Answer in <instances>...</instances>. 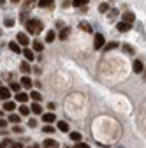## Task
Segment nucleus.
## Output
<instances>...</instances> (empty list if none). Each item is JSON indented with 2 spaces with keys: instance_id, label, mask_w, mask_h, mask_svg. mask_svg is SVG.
Returning a JSON list of instances; mask_svg holds the SVG:
<instances>
[{
  "instance_id": "obj_21",
  "label": "nucleus",
  "mask_w": 146,
  "mask_h": 148,
  "mask_svg": "<svg viewBox=\"0 0 146 148\" xmlns=\"http://www.w3.org/2000/svg\"><path fill=\"white\" fill-rule=\"evenodd\" d=\"M32 48H33V51H37V53H41V51L44 49V44H42L41 41H33V42H32Z\"/></svg>"
},
{
  "instance_id": "obj_15",
  "label": "nucleus",
  "mask_w": 146,
  "mask_h": 148,
  "mask_svg": "<svg viewBox=\"0 0 146 148\" xmlns=\"http://www.w3.org/2000/svg\"><path fill=\"white\" fill-rule=\"evenodd\" d=\"M69 138L74 141V143H81V139H83V136H81V132H78V131H72V132H69Z\"/></svg>"
},
{
  "instance_id": "obj_6",
  "label": "nucleus",
  "mask_w": 146,
  "mask_h": 148,
  "mask_svg": "<svg viewBox=\"0 0 146 148\" xmlns=\"http://www.w3.org/2000/svg\"><path fill=\"white\" fill-rule=\"evenodd\" d=\"M20 85H21V88H27V90H32V86H33V81L30 79V76H23V78L20 79Z\"/></svg>"
},
{
  "instance_id": "obj_17",
  "label": "nucleus",
  "mask_w": 146,
  "mask_h": 148,
  "mask_svg": "<svg viewBox=\"0 0 146 148\" xmlns=\"http://www.w3.org/2000/svg\"><path fill=\"white\" fill-rule=\"evenodd\" d=\"M20 71L25 74V76H28V72L32 71V69H30V64H28L27 60H25V62H21V64H20Z\"/></svg>"
},
{
  "instance_id": "obj_16",
  "label": "nucleus",
  "mask_w": 146,
  "mask_h": 148,
  "mask_svg": "<svg viewBox=\"0 0 146 148\" xmlns=\"http://www.w3.org/2000/svg\"><path fill=\"white\" fill-rule=\"evenodd\" d=\"M69 34H70V27H63V28L60 30V34H58V37H60V41H65L67 37H69Z\"/></svg>"
},
{
  "instance_id": "obj_31",
  "label": "nucleus",
  "mask_w": 146,
  "mask_h": 148,
  "mask_svg": "<svg viewBox=\"0 0 146 148\" xmlns=\"http://www.w3.org/2000/svg\"><path fill=\"white\" fill-rule=\"evenodd\" d=\"M12 132H14V134H21V132H23V127L14 125V127H12Z\"/></svg>"
},
{
  "instance_id": "obj_10",
  "label": "nucleus",
  "mask_w": 146,
  "mask_h": 148,
  "mask_svg": "<svg viewBox=\"0 0 146 148\" xmlns=\"http://www.w3.org/2000/svg\"><path fill=\"white\" fill-rule=\"evenodd\" d=\"M23 57H25V60L27 62H33V58H35V55H33V51L32 49H28V48H23Z\"/></svg>"
},
{
  "instance_id": "obj_41",
  "label": "nucleus",
  "mask_w": 146,
  "mask_h": 148,
  "mask_svg": "<svg viewBox=\"0 0 146 148\" xmlns=\"http://www.w3.org/2000/svg\"><path fill=\"white\" fill-rule=\"evenodd\" d=\"M0 118H4V109H0Z\"/></svg>"
},
{
  "instance_id": "obj_25",
  "label": "nucleus",
  "mask_w": 146,
  "mask_h": 148,
  "mask_svg": "<svg viewBox=\"0 0 146 148\" xmlns=\"http://www.w3.org/2000/svg\"><path fill=\"white\" fill-rule=\"evenodd\" d=\"M44 146L46 148H58V143L55 141V139H46L44 141Z\"/></svg>"
},
{
  "instance_id": "obj_24",
  "label": "nucleus",
  "mask_w": 146,
  "mask_h": 148,
  "mask_svg": "<svg viewBox=\"0 0 146 148\" xmlns=\"http://www.w3.org/2000/svg\"><path fill=\"white\" fill-rule=\"evenodd\" d=\"M79 27H81V28H83L85 32H90V34H92V32H93V27H92V25H90L88 21H81V25H79Z\"/></svg>"
},
{
  "instance_id": "obj_29",
  "label": "nucleus",
  "mask_w": 146,
  "mask_h": 148,
  "mask_svg": "<svg viewBox=\"0 0 146 148\" xmlns=\"http://www.w3.org/2000/svg\"><path fill=\"white\" fill-rule=\"evenodd\" d=\"M107 11H109V4H106V2L99 4V12H100V14H106Z\"/></svg>"
},
{
  "instance_id": "obj_12",
  "label": "nucleus",
  "mask_w": 146,
  "mask_h": 148,
  "mask_svg": "<svg viewBox=\"0 0 146 148\" xmlns=\"http://www.w3.org/2000/svg\"><path fill=\"white\" fill-rule=\"evenodd\" d=\"M30 99L33 101V102H41L42 101V95H41V92H37V90H30Z\"/></svg>"
},
{
  "instance_id": "obj_37",
  "label": "nucleus",
  "mask_w": 146,
  "mask_h": 148,
  "mask_svg": "<svg viewBox=\"0 0 146 148\" xmlns=\"http://www.w3.org/2000/svg\"><path fill=\"white\" fill-rule=\"evenodd\" d=\"M9 148H23V145H21L20 141H16V143H12V145H11Z\"/></svg>"
},
{
  "instance_id": "obj_35",
  "label": "nucleus",
  "mask_w": 146,
  "mask_h": 148,
  "mask_svg": "<svg viewBox=\"0 0 146 148\" xmlns=\"http://www.w3.org/2000/svg\"><path fill=\"white\" fill-rule=\"evenodd\" d=\"M123 51H125V53H129V55H132V53H134V49H132L129 44H125V46H123Z\"/></svg>"
},
{
  "instance_id": "obj_20",
  "label": "nucleus",
  "mask_w": 146,
  "mask_h": 148,
  "mask_svg": "<svg viewBox=\"0 0 146 148\" xmlns=\"http://www.w3.org/2000/svg\"><path fill=\"white\" fill-rule=\"evenodd\" d=\"M16 109V102L14 101H5L4 102V111H14Z\"/></svg>"
},
{
  "instance_id": "obj_18",
  "label": "nucleus",
  "mask_w": 146,
  "mask_h": 148,
  "mask_svg": "<svg viewBox=\"0 0 146 148\" xmlns=\"http://www.w3.org/2000/svg\"><path fill=\"white\" fill-rule=\"evenodd\" d=\"M130 27H132V25H129V23H125V21H120V23L116 25L118 32H129V30H130Z\"/></svg>"
},
{
  "instance_id": "obj_11",
  "label": "nucleus",
  "mask_w": 146,
  "mask_h": 148,
  "mask_svg": "<svg viewBox=\"0 0 146 148\" xmlns=\"http://www.w3.org/2000/svg\"><path fill=\"white\" fill-rule=\"evenodd\" d=\"M121 21H125V23L132 25V23L136 21V16H134V12H123V20H121Z\"/></svg>"
},
{
  "instance_id": "obj_26",
  "label": "nucleus",
  "mask_w": 146,
  "mask_h": 148,
  "mask_svg": "<svg viewBox=\"0 0 146 148\" xmlns=\"http://www.w3.org/2000/svg\"><path fill=\"white\" fill-rule=\"evenodd\" d=\"M88 2H90V0H72V5H74V7H85Z\"/></svg>"
},
{
  "instance_id": "obj_22",
  "label": "nucleus",
  "mask_w": 146,
  "mask_h": 148,
  "mask_svg": "<svg viewBox=\"0 0 146 148\" xmlns=\"http://www.w3.org/2000/svg\"><path fill=\"white\" fill-rule=\"evenodd\" d=\"M7 120H9L11 123H20V120H21V115H18V113H11Z\"/></svg>"
},
{
  "instance_id": "obj_1",
  "label": "nucleus",
  "mask_w": 146,
  "mask_h": 148,
  "mask_svg": "<svg viewBox=\"0 0 146 148\" xmlns=\"http://www.w3.org/2000/svg\"><path fill=\"white\" fill-rule=\"evenodd\" d=\"M25 27H27V34H30V35H37V34H41L42 32V21L41 20H37V18H32V20H28L27 23H25Z\"/></svg>"
},
{
  "instance_id": "obj_8",
  "label": "nucleus",
  "mask_w": 146,
  "mask_h": 148,
  "mask_svg": "<svg viewBox=\"0 0 146 148\" xmlns=\"http://www.w3.org/2000/svg\"><path fill=\"white\" fill-rule=\"evenodd\" d=\"M132 71H134L136 74H141V72L144 71V64H143L141 60H134V64H132Z\"/></svg>"
},
{
  "instance_id": "obj_13",
  "label": "nucleus",
  "mask_w": 146,
  "mask_h": 148,
  "mask_svg": "<svg viewBox=\"0 0 146 148\" xmlns=\"http://www.w3.org/2000/svg\"><path fill=\"white\" fill-rule=\"evenodd\" d=\"M57 131H60V132H69V123L63 122V120H58V122H57Z\"/></svg>"
},
{
  "instance_id": "obj_19",
  "label": "nucleus",
  "mask_w": 146,
  "mask_h": 148,
  "mask_svg": "<svg viewBox=\"0 0 146 148\" xmlns=\"http://www.w3.org/2000/svg\"><path fill=\"white\" fill-rule=\"evenodd\" d=\"M30 113H32V111H30V108L27 104H20V115L21 116H28Z\"/></svg>"
},
{
  "instance_id": "obj_34",
  "label": "nucleus",
  "mask_w": 146,
  "mask_h": 148,
  "mask_svg": "<svg viewBox=\"0 0 146 148\" xmlns=\"http://www.w3.org/2000/svg\"><path fill=\"white\" fill-rule=\"evenodd\" d=\"M74 148H90V145H86V143H83V141H81V143H76V145H74Z\"/></svg>"
},
{
  "instance_id": "obj_46",
  "label": "nucleus",
  "mask_w": 146,
  "mask_h": 148,
  "mask_svg": "<svg viewBox=\"0 0 146 148\" xmlns=\"http://www.w3.org/2000/svg\"><path fill=\"white\" fill-rule=\"evenodd\" d=\"M67 148H70V146H67Z\"/></svg>"
},
{
  "instance_id": "obj_5",
  "label": "nucleus",
  "mask_w": 146,
  "mask_h": 148,
  "mask_svg": "<svg viewBox=\"0 0 146 148\" xmlns=\"http://www.w3.org/2000/svg\"><path fill=\"white\" fill-rule=\"evenodd\" d=\"M0 101H11V90L9 86H0Z\"/></svg>"
},
{
  "instance_id": "obj_36",
  "label": "nucleus",
  "mask_w": 146,
  "mask_h": 148,
  "mask_svg": "<svg viewBox=\"0 0 146 148\" xmlns=\"http://www.w3.org/2000/svg\"><path fill=\"white\" fill-rule=\"evenodd\" d=\"M35 125H37V120H33V118H30V120H28V127L35 129Z\"/></svg>"
},
{
  "instance_id": "obj_3",
  "label": "nucleus",
  "mask_w": 146,
  "mask_h": 148,
  "mask_svg": "<svg viewBox=\"0 0 146 148\" xmlns=\"http://www.w3.org/2000/svg\"><path fill=\"white\" fill-rule=\"evenodd\" d=\"M106 44V39H104V34H95V39H93V48L95 49H102Z\"/></svg>"
},
{
  "instance_id": "obj_9",
  "label": "nucleus",
  "mask_w": 146,
  "mask_h": 148,
  "mask_svg": "<svg viewBox=\"0 0 146 148\" xmlns=\"http://www.w3.org/2000/svg\"><path fill=\"white\" fill-rule=\"evenodd\" d=\"M30 111L33 115H41L42 116V106L39 104V102H32V106H30Z\"/></svg>"
},
{
  "instance_id": "obj_45",
  "label": "nucleus",
  "mask_w": 146,
  "mask_h": 148,
  "mask_svg": "<svg viewBox=\"0 0 146 148\" xmlns=\"http://www.w3.org/2000/svg\"><path fill=\"white\" fill-rule=\"evenodd\" d=\"M27 2H33V0H27Z\"/></svg>"
},
{
  "instance_id": "obj_30",
  "label": "nucleus",
  "mask_w": 146,
  "mask_h": 148,
  "mask_svg": "<svg viewBox=\"0 0 146 148\" xmlns=\"http://www.w3.org/2000/svg\"><path fill=\"white\" fill-rule=\"evenodd\" d=\"M53 2L55 0H39V7H49L53 5Z\"/></svg>"
},
{
  "instance_id": "obj_42",
  "label": "nucleus",
  "mask_w": 146,
  "mask_h": 148,
  "mask_svg": "<svg viewBox=\"0 0 146 148\" xmlns=\"http://www.w3.org/2000/svg\"><path fill=\"white\" fill-rule=\"evenodd\" d=\"M143 72H144V79H146V67H144V71H143Z\"/></svg>"
},
{
  "instance_id": "obj_4",
  "label": "nucleus",
  "mask_w": 146,
  "mask_h": 148,
  "mask_svg": "<svg viewBox=\"0 0 146 148\" xmlns=\"http://www.w3.org/2000/svg\"><path fill=\"white\" fill-rule=\"evenodd\" d=\"M16 102H20V104H27V101L30 99V94H27V92H18V94L14 95Z\"/></svg>"
},
{
  "instance_id": "obj_14",
  "label": "nucleus",
  "mask_w": 146,
  "mask_h": 148,
  "mask_svg": "<svg viewBox=\"0 0 146 148\" xmlns=\"http://www.w3.org/2000/svg\"><path fill=\"white\" fill-rule=\"evenodd\" d=\"M42 122L53 123V122H57V116H55V113H42Z\"/></svg>"
},
{
  "instance_id": "obj_27",
  "label": "nucleus",
  "mask_w": 146,
  "mask_h": 148,
  "mask_svg": "<svg viewBox=\"0 0 146 148\" xmlns=\"http://www.w3.org/2000/svg\"><path fill=\"white\" fill-rule=\"evenodd\" d=\"M55 37H57L55 30H48V34H46V42H53V41H55Z\"/></svg>"
},
{
  "instance_id": "obj_7",
  "label": "nucleus",
  "mask_w": 146,
  "mask_h": 148,
  "mask_svg": "<svg viewBox=\"0 0 146 148\" xmlns=\"http://www.w3.org/2000/svg\"><path fill=\"white\" fill-rule=\"evenodd\" d=\"M9 49L12 51V53H16V55H21L23 53V48L18 44L16 41H12V42H9Z\"/></svg>"
},
{
  "instance_id": "obj_43",
  "label": "nucleus",
  "mask_w": 146,
  "mask_h": 148,
  "mask_svg": "<svg viewBox=\"0 0 146 148\" xmlns=\"http://www.w3.org/2000/svg\"><path fill=\"white\" fill-rule=\"evenodd\" d=\"M11 2H21V0H11Z\"/></svg>"
},
{
  "instance_id": "obj_23",
  "label": "nucleus",
  "mask_w": 146,
  "mask_h": 148,
  "mask_svg": "<svg viewBox=\"0 0 146 148\" xmlns=\"http://www.w3.org/2000/svg\"><path fill=\"white\" fill-rule=\"evenodd\" d=\"M20 88H21L20 81H12V83L9 85V90H11V92H16V94H18V92H20Z\"/></svg>"
},
{
  "instance_id": "obj_40",
  "label": "nucleus",
  "mask_w": 146,
  "mask_h": 148,
  "mask_svg": "<svg viewBox=\"0 0 146 148\" xmlns=\"http://www.w3.org/2000/svg\"><path fill=\"white\" fill-rule=\"evenodd\" d=\"M27 148H39V146H37V145H35V143H33L32 146H27Z\"/></svg>"
},
{
  "instance_id": "obj_32",
  "label": "nucleus",
  "mask_w": 146,
  "mask_h": 148,
  "mask_svg": "<svg viewBox=\"0 0 146 148\" xmlns=\"http://www.w3.org/2000/svg\"><path fill=\"white\" fill-rule=\"evenodd\" d=\"M4 23H5V27H12L14 25V20H12V18H5Z\"/></svg>"
},
{
  "instance_id": "obj_38",
  "label": "nucleus",
  "mask_w": 146,
  "mask_h": 148,
  "mask_svg": "<svg viewBox=\"0 0 146 148\" xmlns=\"http://www.w3.org/2000/svg\"><path fill=\"white\" fill-rule=\"evenodd\" d=\"M7 123H9V120H7V118H0V127H5Z\"/></svg>"
},
{
  "instance_id": "obj_44",
  "label": "nucleus",
  "mask_w": 146,
  "mask_h": 148,
  "mask_svg": "<svg viewBox=\"0 0 146 148\" xmlns=\"http://www.w3.org/2000/svg\"><path fill=\"white\" fill-rule=\"evenodd\" d=\"M0 35H2V28H0Z\"/></svg>"
},
{
  "instance_id": "obj_47",
  "label": "nucleus",
  "mask_w": 146,
  "mask_h": 148,
  "mask_svg": "<svg viewBox=\"0 0 146 148\" xmlns=\"http://www.w3.org/2000/svg\"><path fill=\"white\" fill-rule=\"evenodd\" d=\"M44 148H46V146H44Z\"/></svg>"
},
{
  "instance_id": "obj_28",
  "label": "nucleus",
  "mask_w": 146,
  "mask_h": 148,
  "mask_svg": "<svg viewBox=\"0 0 146 148\" xmlns=\"http://www.w3.org/2000/svg\"><path fill=\"white\" fill-rule=\"evenodd\" d=\"M115 48H118V42H107L102 49H104V53H107V51H111V49H115Z\"/></svg>"
},
{
  "instance_id": "obj_2",
  "label": "nucleus",
  "mask_w": 146,
  "mask_h": 148,
  "mask_svg": "<svg viewBox=\"0 0 146 148\" xmlns=\"http://www.w3.org/2000/svg\"><path fill=\"white\" fill-rule=\"evenodd\" d=\"M16 42L20 44L21 48H27L28 44H30V37H28V34L27 32H20L16 35Z\"/></svg>"
},
{
  "instance_id": "obj_33",
  "label": "nucleus",
  "mask_w": 146,
  "mask_h": 148,
  "mask_svg": "<svg viewBox=\"0 0 146 148\" xmlns=\"http://www.w3.org/2000/svg\"><path fill=\"white\" fill-rule=\"evenodd\" d=\"M42 131H44L46 134H51V132H55V129H53V127H49V125H46V127H42Z\"/></svg>"
},
{
  "instance_id": "obj_39",
  "label": "nucleus",
  "mask_w": 146,
  "mask_h": 148,
  "mask_svg": "<svg viewBox=\"0 0 146 148\" xmlns=\"http://www.w3.org/2000/svg\"><path fill=\"white\" fill-rule=\"evenodd\" d=\"M0 148H7V145H5L4 141H0Z\"/></svg>"
}]
</instances>
